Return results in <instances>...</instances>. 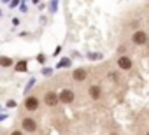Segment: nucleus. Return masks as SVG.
Listing matches in <instances>:
<instances>
[{
  "label": "nucleus",
  "instance_id": "1a4fd4ad",
  "mask_svg": "<svg viewBox=\"0 0 149 135\" xmlns=\"http://www.w3.org/2000/svg\"><path fill=\"white\" fill-rule=\"evenodd\" d=\"M14 61H13V58H9V56H0V67H11Z\"/></svg>",
  "mask_w": 149,
  "mask_h": 135
},
{
  "label": "nucleus",
  "instance_id": "2eb2a0df",
  "mask_svg": "<svg viewBox=\"0 0 149 135\" xmlns=\"http://www.w3.org/2000/svg\"><path fill=\"white\" fill-rule=\"evenodd\" d=\"M7 107H16V102H14V100H9V102H7Z\"/></svg>",
  "mask_w": 149,
  "mask_h": 135
},
{
  "label": "nucleus",
  "instance_id": "6e6552de",
  "mask_svg": "<svg viewBox=\"0 0 149 135\" xmlns=\"http://www.w3.org/2000/svg\"><path fill=\"white\" fill-rule=\"evenodd\" d=\"M88 95H90L93 100H98V98L102 97V88H100L98 84H91V86L88 88Z\"/></svg>",
  "mask_w": 149,
  "mask_h": 135
},
{
  "label": "nucleus",
  "instance_id": "39448f33",
  "mask_svg": "<svg viewBox=\"0 0 149 135\" xmlns=\"http://www.w3.org/2000/svg\"><path fill=\"white\" fill-rule=\"evenodd\" d=\"M39 105H40V100L37 98V97H26V100H25V109L26 111H30V112H33V111H37L39 109Z\"/></svg>",
  "mask_w": 149,
  "mask_h": 135
},
{
  "label": "nucleus",
  "instance_id": "0eeeda50",
  "mask_svg": "<svg viewBox=\"0 0 149 135\" xmlns=\"http://www.w3.org/2000/svg\"><path fill=\"white\" fill-rule=\"evenodd\" d=\"M72 77H74V81L83 83V81L88 77V70H86V69H76V70L72 72Z\"/></svg>",
  "mask_w": 149,
  "mask_h": 135
},
{
  "label": "nucleus",
  "instance_id": "9b49d317",
  "mask_svg": "<svg viewBox=\"0 0 149 135\" xmlns=\"http://www.w3.org/2000/svg\"><path fill=\"white\" fill-rule=\"evenodd\" d=\"M70 65V60L68 58H63V61H60V67H68Z\"/></svg>",
  "mask_w": 149,
  "mask_h": 135
},
{
  "label": "nucleus",
  "instance_id": "f3484780",
  "mask_svg": "<svg viewBox=\"0 0 149 135\" xmlns=\"http://www.w3.org/2000/svg\"><path fill=\"white\" fill-rule=\"evenodd\" d=\"M18 2H19V0H13V2H11V7H16V6H18Z\"/></svg>",
  "mask_w": 149,
  "mask_h": 135
},
{
  "label": "nucleus",
  "instance_id": "f257e3e1",
  "mask_svg": "<svg viewBox=\"0 0 149 135\" xmlns=\"http://www.w3.org/2000/svg\"><path fill=\"white\" fill-rule=\"evenodd\" d=\"M147 40H149V37L144 30H135L132 33V42L135 46H144V44H147Z\"/></svg>",
  "mask_w": 149,
  "mask_h": 135
},
{
  "label": "nucleus",
  "instance_id": "dca6fc26",
  "mask_svg": "<svg viewBox=\"0 0 149 135\" xmlns=\"http://www.w3.org/2000/svg\"><path fill=\"white\" fill-rule=\"evenodd\" d=\"M11 135H23V132H21V130H14Z\"/></svg>",
  "mask_w": 149,
  "mask_h": 135
},
{
  "label": "nucleus",
  "instance_id": "ddd939ff",
  "mask_svg": "<svg viewBox=\"0 0 149 135\" xmlns=\"http://www.w3.org/2000/svg\"><path fill=\"white\" fill-rule=\"evenodd\" d=\"M42 74H44V76H49V74H53V70H51V69H44Z\"/></svg>",
  "mask_w": 149,
  "mask_h": 135
},
{
  "label": "nucleus",
  "instance_id": "f03ea898",
  "mask_svg": "<svg viewBox=\"0 0 149 135\" xmlns=\"http://www.w3.org/2000/svg\"><path fill=\"white\" fill-rule=\"evenodd\" d=\"M58 98H60L61 104H72L74 98H76V93H74L70 88H63V90L58 93Z\"/></svg>",
  "mask_w": 149,
  "mask_h": 135
},
{
  "label": "nucleus",
  "instance_id": "20e7f679",
  "mask_svg": "<svg viewBox=\"0 0 149 135\" xmlns=\"http://www.w3.org/2000/svg\"><path fill=\"white\" fill-rule=\"evenodd\" d=\"M44 104H46L47 107H56V105L60 104L58 93H54V91H47V93L44 95Z\"/></svg>",
  "mask_w": 149,
  "mask_h": 135
},
{
  "label": "nucleus",
  "instance_id": "423d86ee",
  "mask_svg": "<svg viewBox=\"0 0 149 135\" xmlns=\"http://www.w3.org/2000/svg\"><path fill=\"white\" fill-rule=\"evenodd\" d=\"M118 67H119L121 70H130L132 67H133V63H132V60L128 56H119L118 58Z\"/></svg>",
  "mask_w": 149,
  "mask_h": 135
},
{
  "label": "nucleus",
  "instance_id": "4468645a",
  "mask_svg": "<svg viewBox=\"0 0 149 135\" xmlns=\"http://www.w3.org/2000/svg\"><path fill=\"white\" fill-rule=\"evenodd\" d=\"M33 83H35V81H33V79H32V81H30V83H28V86H26V88H25V90H26V91H28V90H32V86H33Z\"/></svg>",
  "mask_w": 149,
  "mask_h": 135
},
{
  "label": "nucleus",
  "instance_id": "f8f14e48",
  "mask_svg": "<svg viewBox=\"0 0 149 135\" xmlns=\"http://www.w3.org/2000/svg\"><path fill=\"white\" fill-rule=\"evenodd\" d=\"M37 61H39V63H44V61H46V56H44V54L40 53V54L37 56Z\"/></svg>",
  "mask_w": 149,
  "mask_h": 135
},
{
  "label": "nucleus",
  "instance_id": "9d476101",
  "mask_svg": "<svg viewBox=\"0 0 149 135\" xmlns=\"http://www.w3.org/2000/svg\"><path fill=\"white\" fill-rule=\"evenodd\" d=\"M16 70L18 72H25L26 70V60H21V61L16 63Z\"/></svg>",
  "mask_w": 149,
  "mask_h": 135
},
{
  "label": "nucleus",
  "instance_id": "7ed1b4c3",
  "mask_svg": "<svg viewBox=\"0 0 149 135\" xmlns=\"http://www.w3.org/2000/svg\"><path fill=\"white\" fill-rule=\"evenodd\" d=\"M21 128L25 130V132H35L37 130V121L33 119V118H30V116H26V118H23L21 119Z\"/></svg>",
  "mask_w": 149,
  "mask_h": 135
},
{
  "label": "nucleus",
  "instance_id": "a211bd4d",
  "mask_svg": "<svg viewBox=\"0 0 149 135\" xmlns=\"http://www.w3.org/2000/svg\"><path fill=\"white\" fill-rule=\"evenodd\" d=\"M147 135H149V133H147Z\"/></svg>",
  "mask_w": 149,
  "mask_h": 135
}]
</instances>
